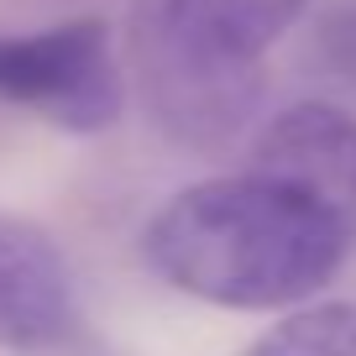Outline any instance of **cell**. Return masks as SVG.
Segmentation results:
<instances>
[{"label":"cell","instance_id":"7","mask_svg":"<svg viewBox=\"0 0 356 356\" xmlns=\"http://www.w3.org/2000/svg\"><path fill=\"white\" fill-rule=\"evenodd\" d=\"M241 356H356V299H325L283 314Z\"/></svg>","mask_w":356,"mask_h":356},{"label":"cell","instance_id":"5","mask_svg":"<svg viewBox=\"0 0 356 356\" xmlns=\"http://www.w3.org/2000/svg\"><path fill=\"white\" fill-rule=\"evenodd\" d=\"M79 320L74 273L37 225L0 215V346L42 351L58 346Z\"/></svg>","mask_w":356,"mask_h":356},{"label":"cell","instance_id":"6","mask_svg":"<svg viewBox=\"0 0 356 356\" xmlns=\"http://www.w3.org/2000/svg\"><path fill=\"white\" fill-rule=\"evenodd\" d=\"M304 6L309 0H173V11L194 32H204L210 42L241 58H262L304 16Z\"/></svg>","mask_w":356,"mask_h":356},{"label":"cell","instance_id":"2","mask_svg":"<svg viewBox=\"0 0 356 356\" xmlns=\"http://www.w3.org/2000/svg\"><path fill=\"white\" fill-rule=\"evenodd\" d=\"M262 58L210 42L173 11V0H136L126 16V74L142 111L189 152L241 142L262 105Z\"/></svg>","mask_w":356,"mask_h":356},{"label":"cell","instance_id":"4","mask_svg":"<svg viewBox=\"0 0 356 356\" xmlns=\"http://www.w3.org/2000/svg\"><path fill=\"white\" fill-rule=\"evenodd\" d=\"M246 168L293 184L356 220V115H346L341 105L299 100L278 111L252 136Z\"/></svg>","mask_w":356,"mask_h":356},{"label":"cell","instance_id":"3","mask_svg":"<svg viewBox=\"0 0 356 356\" xmlns=\"http://www.w3.org/2000/svg\"><path fill=\"white\" fill-rule=\"evenodd\" d=\"M0 105L74 136L111 131L126 105V68L115 32L100 16L58 22L47 32H0Z\"/></svg>","mask_w":356,"mask_h":356},{"label":"cell","instance_id":"1","mask_svg":"<svg viewBox=\"0 0 356 356\" xmlns=\"http://www.w3.org/2000/svg\"><path fill=\"white\" fill-rule=\"evenodd\" d=\"M351 246V215L252 168L178 189L142 231L147 267L215 309H289L341 273Z\"/></svg>","mask_w":356,"mask_h":356}]
</instances>
